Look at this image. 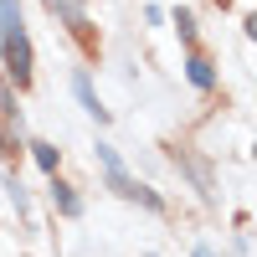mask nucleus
Returning a JSON list of instances; mask_svg holds the SVG:
<instances>
[{
	"instance_id": "4",
	"label": "nucleus",
	"mask_w": 257,
	"mask_h": 257,
	"mask_svg": "<svg viewBox=\"0 0 257 257\" xmlns=\"http://www.w3.org/2000/svg\"><path fill=\"white\" fill-rule=\"evenodd\" d=\"M170 160H175V170H185V175H190V185H196L201 196L211 201V170H206L196 155H190V149H170Z\"/></svg>"
},
{
	"instance_id": "1",
	"label": "nucleus",
	"mask_w": 257,
	"mask_h": 257,
	"mask_svg": "<svg viewBox=\"0 0 257 257\" xmlns=\"http://www.w3.org/2000/svg\"><path fill=\"white\" fill-rule=\"evenodd\" d=\"M98 160H103V180H108V190H113V196H123V201H139L144 211H165L160 190H149V185H139L134 175H128L113 144H98Z\"/></svg>"
},
{
	"instance_id": "3",
	"label": "nucleus",
	"mask_w": 257,
	"mask_h": 257,
	"mask_svg": "<svg viewBox=\"0 0 257 257\" xmlns=\"http://www.w3.org/2000/svg\"><path fill=\"white\" fill-rule=\"evenodd\" d=\"M0 155H21V113H16V98L0 93Z\"/></svg>"
},
{
	"instance_id": "8",
	"label": "nucleus",
	"mask_w": 257,
	"mask_h": 257,
	"mask_svg": "<svg viewBox=\"0 0 257 257\" xmlns=\"http://www.w3.org/2000/svg\"><path fill=\"white\" fill-rule=\"evenodd\" d=\"M52 201H57V211H62V216H82V201H77V190H72L67 180H57V175H52Z\"/></svg>"
},
{
	"instance_id": "2",
	"label": "nucleus",
	"mask_w": 257,
	"mask_h": 257,
	"mask_svg": "<svg viewBox=\"0 0 257 257\" xmlns=\"http://www.w3.org/2000/svg\"><path fill=\"white\" fill-rule=\"evenodd\" d=\"M0 57H6V72L16 88H31V36L16 31V36H0Z\"/></svg>"
},
{
	"instance_id": "12",
	"label": "nucleus",
	"mask_w": 257,
	"mask_h": 257,
	"mask_svg": "<svg viewBox=\"0 0 257 257\" xmlns=\"http://www.w3.org/2000/svg\"><path fill=\"white\" fill-rule=\"evenodd\" d=\"M175 31H180L185 47H196V16H190V11H175Z\"/></svg>"
},
{
	"instance_id": "6",
	"label": "nucleus",
	"mask_w": 257,
	"mask_h": 257,
	"mask_svg": "<svg viewBox=\"0 0 257 257\" xmlns=\"http://www.w3.org/2000/svg\"><path fill=\"white\" fill-rule=\"evenodd\" d=\"M47 11H52L57 21H67V31L88 36V16H82V0H47Z\"/></svg>"
},
{
	"instance_id": "5",
	"label": "nucleus",
	"mask_w": 257,
	"mask_h": 257,
	"mask_svg": "<svg viewBox=\"0 0 257 257\" xmlns=\"http://www.w3.org/2000/svg\"><path fill=\"white\" fill-rule=\"evenodd\" d=\"M185 77H190V88H201V93H211L216 88V67H211V62L190 47V57H185Z\"/></svg>"
},
{
	"instance_id": "9",
	"label": "nucleus",
	"mask_w": 257,
	"mask_h": 257,
	"mask_svg": "<svg viewBox=\"0 0 257 257\" xmlns=\"http://www.w3.org/2000/svg\"><path fill=\"white\" fill-rule=\"evenodd\" d=\"M26 149H31V160H36L41 170H47V175H57V160H62V149H57V144H47V139H31Z\"/></svg>"
},
{
	"instance_id": "10",
	"label": "nucleus",
	"mask_w": 257,
	"mask_h": 257,
	"mask_svg": "<svg viewBox=\"0 0 257 257\" xmlns=\"http://www.w3.org/2000/svg\"><path fill=\"white\" fill-rule=\"evenodd\" d=\"M26 31V21H21V0H0V36H16Z\"/></svg>"
},
{
	"instance_id": "11",
	"label": "nucleus",
	"mask_w": 257,
	"mask_h": 257,
	"mask_svg": "<svg viewBox=\"0 0 257 257\" xmlns=\"http://www.w3.org/2000/svg\"><path fill=\"white\" fill-rule=\"evenodd\" d=\"M6 196H11V206H16V216L31 221V196H26V185H21L16 175H6Z\"/></svg>"
},
{
	"instance_id": "13",
	"label": "nucleus",
	"mask_w": 257,
	"mask_h": 257,
	"mask_svg": "<svg viewBox=\"0 0 257 257\" xmlns=\"http://www.w3.org/2000/svg\"><path fill=\"white\" fill-rule=\"evenodd\" d=\"M144 257H155V252H144Z\"/></svg>"
},
{
	"instance_id": "7",
	"label": "nucleus",
	"mask_w": 257,
	"mask_h": 257,
	"mask_svg": "<svg viewBox=\"0 0 257 257\" xmlns=\"http://www.w3.org/2000/svg\"><path fill=\"white\" fill-rule=\"evenodd\" d=\"M72 93H77V103H82V108H88L98 123H108V108H103V103H98V93H93V82H88V72H77L72 77Z\"/></svg>"
}]
</instances>
